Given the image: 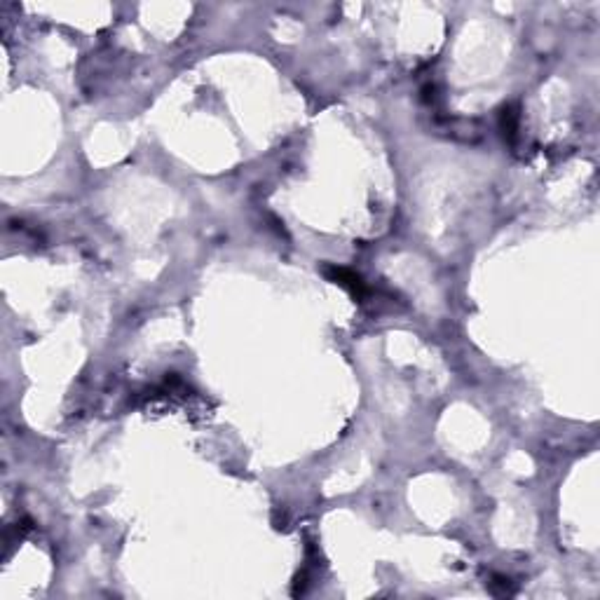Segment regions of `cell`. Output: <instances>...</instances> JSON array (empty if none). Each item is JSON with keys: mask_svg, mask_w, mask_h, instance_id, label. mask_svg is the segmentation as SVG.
Instances as JSON below:
<instances>
[{"mask_svg": "<svg viewBox=\"0 0 600 600\" xmlns=\"http://www.w3.org/2000/svg\"><path fill=\"white\" fill-rule=\"evenodd\" d=\"M326 275H329L331 280H336L338 284H343V286H348L354 295H361L363 291H366L361 277L354 275V272H350V270H345V268H326Z\"/></svg>", "mask_w": 600, "mask_h": 600, "instance_id": "obj_1", "label": "cell"}]
</instances>
